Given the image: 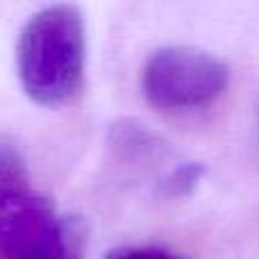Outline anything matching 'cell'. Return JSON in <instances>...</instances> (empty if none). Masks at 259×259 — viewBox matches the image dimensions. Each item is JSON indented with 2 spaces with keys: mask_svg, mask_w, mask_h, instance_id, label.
I'll return each mask as SVG.
<instances>
[{
  "mask_svg": "<svg viewBox=\"0 0 259 259\" xmlns=\"http://www.w3.org/2000/svg\"><path fill=\"white\" fill-rule=\"evenodd\" d=\"M84 16L75 5H50L27 18L16 44L21 87L32 103L59 107L84 80Z\"/></svg>",
  "mask_w": 259,
  "mask_h": 259,
  "instance_id": "cell-1",
  "label": "cell"
},
{
  "mask_svg": "<svg viewBox=\"0 0 259 259\" xmlns=\"http://www.w3.org/2000/svg\"><path fill=\"white\" fill-rule=\"evenodd\" d=\"M109 141L112 146L121 152L123 157L130 159H139V157H150L152 152L159 150V139L150 132L146 125L130 121H118L109 132Z\"/></svg>",
  "mask_w": 259,
  "mask_h": 259,
  "instance_id": "cell-4",
  "label": "cell"
},
{
  "mask_svg": "<svg viewBox=\"0 0 259 259\" xmlns=\"http://www.w3.org/2000/svg\"><path fill=\"white\" fill-rule=\"evenodd\" d=\"M205 175V166L198 161H184L175 166L164 180H161V193L166 198H184L198 187Z\"/></svg>",
  "mask_w": 259,
  "mask_h": 259,
  "instance_id": "cell-5",
  "label": "cell"
},
{
  "mask_svg": "<svg viewBox=\"0 0 259 259\" xmlns=\"http://www.w3.org/2000/svg\"><path fill=\"white\" fill-rule=\"evenodd\" d=\"M87 228L64 216L25 180L0 182V259H82Z\"/></svg>",
  "mask_w": 259,
  "mask_h": 259,
  "instance_id": "cell-2",
  "label": "cell"
},
{
  "mask_svg": "<svg viewBox=\"0 0 259 259\" xmlns=\"http://www.w3.org/2000/svg\"><path fill=\"white\" fill-rule=\"evenodd\" d=\"M105 259H182L173 252L159 250V248H134V246H123L114 248L107 252Z\"/></svg>",
  "mask_w": 259,
  "mask_h": 259,
  "instance_id": "cell-7",
  "label": "cell"
},
{
  "mask_svg": "<svg viewBox=\"0 0 259 259\" xmlns=\"http://www.w3.org/2000/svg\"><path fill=\"white\" fill-rule=\"evenodd\" d=\"M228 66L191 46H166L148 57L141 73L146 100L157 109H193L209 105L228 87Z\"/></svg>",
  "mask_w": 259,
  "mask_h": 259,
  "instance_id": "cell-3",
  "label": "cell"
},
{
  "mask_svg": "<svg viewBox=\"0 0 259 259\" xmlns=\"http://www.w3.org/2000/svg\"><path fill=\"white\" fill-rule=\"evenodd\" d=\"M25 166H23L21 152L14 143L0 139V182L3 180H25Z\"/></svg>",
  "mask_w": 259,
  "mask_h": 259,
  "instance_id": "cell-6",
  "label": "cell"
}]
</instances>
